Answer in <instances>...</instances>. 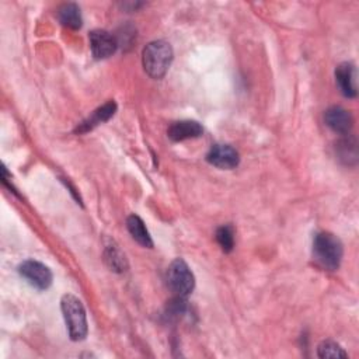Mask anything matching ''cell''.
Segmentation results:
<instances>
[{
	"instance_id": "13",
	"label": "cell",
	"mask_w": 359,
	"mask_h": 359,
	"mask_svg": "<svg viewBox=\"0 0 359 359\" xmlns=\"http://www.w3.org/2000/svg\"><path fill=\"white\" fill-rule=\"evenodd\" d=\"M126 227L130 233V236L133 237V240H136L140 245L151 248L153 247V241L151 237L143 223V220L137 216V215H130L126 219Z\"/></svg>"
},
{
	"instance_id": "11",
	"label": "cell",
	"mask_w": 359,
	"mask_h": 359,
	"mask_svg": "<svg viewBox=\"0 0 359 359\" xmlns=\"http://www.w3.org/2000/svg\"><path fill=\"white\" fill-rule=\"evenodd\" d=\"M116 112V104L114 100L107 101L104 105L98 107L87 119H84L81 123L77 125L76 132L77 133H86L91 129H94L97 125L107 122L109 118H112Z\"/></svg>"
},
{
	"instance_id": "1",
	"label": "cell",
	"mask_w": 359,
	"mask_h": 359,
	"mask_svg": "<svg viewBox=\"0 0 359 359\" xmlns=\"http://www.w3.org/2000/svg\"><path fill=\"white\" fill-rule=\"evenodd\" d=\"M172 62V48L168 42L158 39L147 43L142 53L144 72L153 79H161Z\"/></svg>"
},
{
	"instance_id": "7",
	"label": "cell",
	"mask_w": 359,
	"mask_h": 359,
	"mask_svg": "<svg viewBox=\"0 0 359 359\" xmlns=\"http://www.w3.org/2000/svg\"><path fill=\"white\" fill-rule=\"evenodd\" d=\"M90 48L95 59H105L115 53L118 42L112 34L105 29H94L90 32Z\"/></svg>"
},
{
	"instance_id": "2",
	"label": "cell",
	"mask_w": 359,
	"mask_h": 359,
	"mask_svg": "<svg viewBox=\"0 0 359 359\" xmlns=\"http://www.w3.org/2000/svg\"><path fill=\"white\" fill-rule=\"evenodd\" d=\"M313 255L314 259L323 266L330 271L338 269L344 248L341 240L328 231H320L314 236L313 240Z\"/></svg>"
},
{
	"instance_id": "8",
	"label": "cell",
	"mask_w": 359,
	"mask_h": 359,
	"mask_svg": "<svg viewBox=\"0 0 359 359\" xmlns=\"http://www.w3.org/2000/svg\"><path fill=\"white\" fill-rule=\"evenodd\" d=\"M324 121L330 129L341 135H348L353 123V119L349 111H346L339 105L330 107L324 114Z\"/></svg>"
},
{
	"instance_id": "12",
	"label": "cell",
	"mask_w": 359,
	"mask_h": 359,
	"mask_svg": "<svg viewBox=\"0 0 359 359\" xmlns=\"http://www.w3.org/2000/svg\"><path fill=\"white\" fill-rule=\"evenodd\" d=\"M104 259L111 271L125 272L128 269L125 254L121 251L119 245L111 238H107L104 243Z\"/></svg>"
},
{
	"instance_id": "4",
	"label": "cell",
	"mask_w": 359,
	"mask_h": 359,
	"mask_svg": "<svg viewBox=\"0 0 359 359\" xmlns=\"http://www.w3.org/2000/svg\"><path fill=\"white\" fill-rule=\"evenodd\" d=\"M168 287L175 296L187 297L195 287V278L188 264L182 258H175L167 269Z\"/></svg>"
},
{
	"instance_id": "3",
	"label": "cell",
	"mask_w": 359,
	"mask_h": 359,
	"mask_svg": "<svg viewBox=\"0 0 359 359\" xmlns=\"http://www.w3.org/2000/svg\"><path fill=\"white\" fill-rule=\"evenodd\" d=\"M60 309L69 331V337L73 341H81L87 337V317L83 303L73 294H65L60 300Z\"/></svg>"
},
{
	"instance_id": "17",
	"label": "cell",
	"mask_w": 359,
	"mask_h": 359,
	"mask_svg": "<svg viewBox=\"0 0 359 359\" xmlns=\"http://www.w3.org/2000/svg\"><path fill=\"white\" fill-rule=\"evenodd\" d=\"M317 355L318 358H346L348 353L334 341L327 339L323 341L317 346Z\"/></svg>"
},
{
	"instance_id": "16",
	"label": "cell",
	"mask_w": 359,
	"mask_h": 359,
	"mask_svg": "<svg viewBox=\"0 0 359 359\" xmlns=\"http://www.w3.org/2000/svg\"><path fill=\"white\" fill-rule=\"evenodd\" d=\"M216 241L224 252H230L234 247V229L230 224H223L216 230Z\"/></svg>"
},
{
	"instance_id": "6",
	"label": "cell",
	"mask_w": 359,
	"mask_h": 359,
	"mask_svg": "<svg viewBox=\"0 0 359 359\" xmlns=\"http://www.w3.org/2000/svg\"><path fill=\"white\" fill-rule=\"evenodd\" d=\"M206 161L217 168L230 170L237 167L240 156L238 151L230 144H213L206 154Z\"/></svg>"
},
{
	"instance_id": "10",
	"label": "cell",
	"mask_w": 359,
	"mask_h": 359,
	"mask_svg": "<svg viewBox=\"0 0 359 359\" xmlns=\"http://www.w3.org/2000/svg\"><path fill=\"white\" fill-rule=\"evenodd\" d=\"M202 133L203 128L201 126V123L191 119L172 122L167 130V135L172 142H182L187 139L199 137Z\"/></svg>"
},
{
	"instance_id": "5",
	"label": "cell",
	"mask_w": 359,
	"mask_h": 359,
	"mask_svg": "<svg viewBox=\"0 0 359 359\" xmlns=\"http://www.w3.org/2000/svg\"><path fill=\"white\" fill-rule=\"evenodd\" d=\"M20 275L34 287L45 290L52 285V272L50 269L39 261L27 259L18 266Z\"/></svg>"
},
{
	"instance_id": "9",
	"label": "cell",
	"mask_w": 359,
	"mask_h": 359,
	"mask_svg": "<svg viewBox=\"0 0 359 359\" xmlns=\"http://www.w3.org/2000/svg\"><path fill=\"white\" fill-rule=\"evenodd\" d=\"M355 77H356L355 66L349 62H344L338 65V67L335 69V81L341 93L348 98H355L358 94Z\"/></svg>"
},
{
	"instance_id": "15",
	"label": "cell",
	"mask_w": 359,
	"mask_h": 359,
	"mask_svg": "<svg viewBox=\"0 0 359 359\" xmlns=\"http://www.w3.org/2000/svg\"><path fill=\"white\" fill-rule=\"evenodd\" d=\"M337 153L341 161H344L348 165L356 164L358 160V146L356 140L352 136H345L337 143Z\"/></svg>"
},
{
	"instance_id": "14",
	"label": "cell",
	"mask_w": 359,
	"mask_h": 359,
	"mask_svg": "<svg viewBox=\"0 0 359 359\" xmlns=\"http://www.w3.org/2000/svg\"><path fill=\"white\" fill-rule=\"evenodd\" d=\"M59 21L72 29H79L83 24L80 7L76 3H65L57 8Z\"/></svg>"
}]
</instances>
